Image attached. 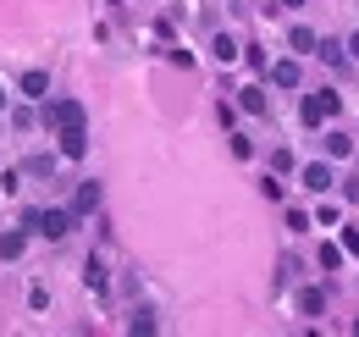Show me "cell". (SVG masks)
Masks as SVG:
<instances>
[{"label":"cell","mask_w":359,"mask_h":337,"mask_svg":"<svg viewBox=\"0 0 359 337\" xmlns=\"http://www.w3.org/2000/svg\"><path fill=\"white\" fill-rule=\"evenodd\" d=\"M299 177H304V188H310V194H326V188L337 183V177H332V166H326V161H310V166L299 171Z\"/></svg>","instance_id":"obj_5"},{"label":"cell","mask_w":359,"mask_h":337,"mask_svg":"<svg viewBox=\"0 0 359 337\" xmlns=\"http://www.w3.org/2000/svg\"><path fill=\"white\" fill-rule=\"evenodd\" d=\"M348 55H354V61H359V34H354V39H348Z\"/></svg>","instance_id":"obj_24"},{"label":"cell","mask_w":359,"mask_h":337,"mask_svg":"<svg viewBox=\"0 0 359 337\" xmlns=\"http://www.w3.org/2000/svg\"><path fill=\"white\" fill-rule=\"evenodd\" d=\"M282 6H304V0H282Z\"/></svg>","instance_id":"obj_25"},{"label":"cell","mask_w":359,"mask_h":337,"mask_svg":"<svg viewBox=\"0 0 359 337\" xmlns=\"http://www.w3.org/2000/svg\"><path fill=\"white\" fill-rule=\"evenodd\" d=\"M55 144H61V155H67V161H83L89 133H83V127H61V133H55Z\"/></svg>","instance_id":"obj_4"},{"label":"cell","mask_w":359,"mask_h":337,"mask_svg":"<svg viewBox=\"0 0 359 337\" xmlns=\"http://www.w3.org/2000/svg\"><path fill=\"white\" fill-rule=\"evenodd\" d=\"M315 50H320V61H326V67H343V61H348V44H337V39H320Z\"/></svg>","instance_id":"obj_14"},{"label":"cell","mask_w":359,"mask_h":337,"mask_svg":"<svg viewBox=\"0 0 359 337\" xmlns=\"http://www.w3.org/2000/svg\"><path fill=\"white\" fill-rule=\"evenodd\" d=\"M337 111H343V94H337V88H320V94H304L299 122H304V127H320L326 117H337Z\"/></svg>","instance_id":"obj_1"},{"label":"cell","mask_w":359,"mask_h":337,"mask_svg":"<svg viewBox=\"0 0 359 337\" xmlns=\"http://www.w3.org/2000/svg\"><path fill=\"white\" fill-rule=\"evenodd\" d=\"M45 127L61 133V127H83V105L78 100H50L45 105Z\"/></svg>","instance_id":"obj_2"},{"label":"cell","mask_w":359,"mask_h":337,"mask_svg":"<svg viewBox=\"0 0 359 337\" xmlns=\"http://www.w3.org/2000/svg\"><path fill=\"white\" fill-rule=\"evenodd\" d=\"M210 55H216V61H238V39H232V34H216V39H210Z\"/></svg>","instance_id":"obj_16"},{"label":"cell","mask_w":359,"mask_h":337,"mask_svg":"<svg viewBox=\"0 0 359 337\" xmlns=\"http://www.w3.org/2000/svg\"><path fill=\"white\" fill-rule=\"evenodd\" d=\"M271 84L276 88H299V61H276V67H271Z\"/></svg>","instance_id":"obj_9"},{"label":"cell","mask_w":359,"mask_h":337,"mask_svg":"<svg viewBox=\"0 0 359 337\" xmlns=\"http://www.w3.org/2000/svg\"><path fill=\"white\" fill-rule=\"evenodd\" d=\"M238 105H243V111H249V117H266V88H260V84L238 88Z\"/></svg>","instance_id":"obj_7"},{"label":"cell","mask_w":359,"mask_h":337,"mask_svg":"<svg viewBox=\"0 0 359 337\" xmlns=\"http://www.w3.org/2000/svg\"><path fill=\"white\" fill-rule=\"evenodd\" d=\"M287 44H293L299 55H310V50H315V44H320V39H315V34H310V28H304V22H293V34H287Z\"/></svg>","instance_id":"obj_15"},{"label":"cell","mask_w":359,"mask_h":337,"mask_svg":"<svg viewBox=\"0 0 359 337\" xmlns=\"http://www.w3.org/2000/svg\"><path fill=\"white\" fill-rule=\"evenodd\" d=\"M100 199H105V194H100V183H78L72 211H78V216H94V211H100Z\"/></svg>","instance_id":"obj_6"},{"label":"cell","mask_w":359,"mask_h":337,"mask_svg":"<svg viewBox=\"0 0 359 337\" xmlns=\"http://www.w3.org/2000/svg\"><path fill=\"white\" fill-rule=\"evenodd\" d=\"M326 310V293L320 288H299V315H320Z\"/></svg>","instance_id":"obj_13"},{"label":"cell","mask_w":359,"mask_h":337,"mask_svg":"<svg viewBox=\"0 0 359 337\" xmlns=\"http://www.w3.org/2000/svg\"><path fill=\"white\" fill-rule=\"evenodd\" d=\"M326 155H332V161H348V155H354V138H348V133H326Z\"/></svg>","instance_id":"obj_12"},{"label":"cell","mask_w":359,"mask_h":337,"mask_svg":"<svg viewBox=\"0 0 359 337\" xmlns=\"http://www.w3.org/2000/svg\"><path fill=\"white\" fill-rule=\"evenodd\" d=\"M243 61H249V72H266L271 61H266V50L260 44H243Z\"/></svg>","instance_id":"obj_18"},{"label":"cell","mask_w":359,"mask_h":337,"mask_svg":"<svg viewBox=\"0 0 359 337\" xmlns=\"http://www.w3.org/2000/svg\"><path fill=\"white\" fill-rule=\"evenodd\" d=\"M22 171H28V177H50V171H55V161H50V155H34Z\"/></svg>","instance_id":"obj_19"},{"label":"cell","mask_w":359,"mask_h":337,"mask_svg":"<svg viewBox=\"0 0 359 337\" xmlns=\"http://www.w3.org/2000/svg\"><path fill=\"white\" fill-rule=\"evenodd\" d=\"M320 265L337 271V265H343V249H337V244H320Z\"/></svg>","instance_id":"obj_20"},{"label":"cell","mask_w":359,"mask_h":337,"mask_svg":"<svg viewBox=\"0 0 359 337\" xmlns=\"http://www.w3.org/2000/svg\"><path fill=\"white\" fill-rule=\"evenodd\" d=\"M232 155H238V161H249V155H255V144H249L243 133H232Z\"/></svg>","instance_id":"obj_21"},{"label":"cell","mask_w":359,"mask_h":337,"mask_svg":"<svg viewBox=\"0 0 359 337\" xmlns=\"http://www.w3.org/2000/svg\"><path fill=\"white\" fill-rule=\"evenodd\" d=\"M260 194H266V199H282V177H260Z\"/></svg>","instance_id":"obj_22"},{"label":"cell","mask_w":359,"mask_h":337,"mask_svg":"<svg viewBox=\"0 0 359 337\" xmlns=\"http://www.w3.org/2000/svg\"><path fill=\"white\" fill-rule=\"evenodd\" d=\"M83 282H89V293H105V260L89 254V265H83Z\"/></svg>","instance_id":"obj_11"},{"label":"cell","mask_w":359,"mask_h":337,"mask_svg":"<svg viewBox=\"0 0 359 337\" xmlns=\"http://www.w3.org/2000/svg\"><path fill=\"white\" fill-rule=\"evenodd\" d=\"M72 227H78V211H72V205H67V211H39V232H45V238H55V244H61Z\"/></svg>","instance_id":"obj_3"},{"label":"cell","mask_w":359,"mask_h":337,"mask_svg":"<svg viewBox=\"0 0 359 337\" xmlns=\"http://www.w3.org/2000/svg\"><path fill=\"white\" fill-rule=\"evenodd\" d=\"M343 249L359 254V227H343Z\"/></svg>","instance_id":"obj_23"},{"label":"cell","mask_w":359,"mask_h":337,"mask_svg":"<svg viewBox=\"0 0 359 337\" xmlns=\"http://www.w3.org/2000/svg\"><path fill=\"white\" fill-rule=\"evenodd\" d=\"M45 88H50V72H22V100H45Z\"/></svg>","instance_id":"obj_8"},{"label":"cell","mask_w":359,"mask_h":337,"mask_svg":"<svg viewBox=\"0 0 359 337\" xmlns=\"http://www.w3.org/2000/svg\"><path fill=\"white\" fill-rule=\"evenodd\" d=\"M28 249V232H0V260H22Z\"/></svg>","instance_id":"obj_10"},{"label":"cell","mask_w":359,"mask_h":337,"mask_svg":"<svg viewBox=\"0 0 359 337\" xmlns=\"http://www.w3.org/2000/svg\"><path fill=\"white\" fill-rule=\"evenodd\" d=\"M0 111H6V88H0Z\"/></svg>","instance_id":"obj_26"},{"label":"cell","mask_w":359,"mask_h":337,"mask_svg":"<svg viewBox=\"0 0 359 337\" xmlns=\"http://www.w3.org/2000/svg\"><path fill=\"white\" fill-rule=\"evenodd\" d=\"M293 166H299V161H293V150H271V171H276V177H287Z\"/></svg>","instance_id":"obj_17"}]
</instances>
